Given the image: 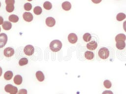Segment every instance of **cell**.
<instances>
[{"label":"cell","instance_id":"6da1fadb","mask_svg":"<svg viewBox=\"0 0 126 94\" xmlns=\"http://www.w3.org/2000/svg\"><path fill=\"white\" fill-rule=\"evenodd\" d=\"M49 47L52 51L57 52L60 50L62 48V43L59 40H54L50 43Z\"/></svg>","mask_w":126,"mask_h":94},{"label":"cell","instance_id":"7a4b0ae2","mask_svg":"<svg viewBox=\"0 0 126 94\" xmlns=\"http://www.w3.org/2000/svg\"><path fill=\"white\" fill-rule=\"evenodd\" d=\"M98 54L100 58L106 59L109 57V51L106 47H101L99 49Z\"/></svg>","mask_w":126,"mask_h":94},{"label":"cell","instance_id":"3957f363","mask_svg":"<svg viewBox=\"0 0 126 94\" xmlns=\"http://www.w3.org/2000/svg\"><path fill=\"white\" fill-rule=\"evenodd\" d=\"M4 90L10 94H16L18 92L17 88L11 84H7L4 87Z\"/></svg>","mask_w":126,"mask_h":94},{"label":"cell","instance_id":"277c9868","mask_svg":"<svg viewBox=\"0 0 126 94\" xmlns=\"http://www.w3.org/2000/svg\"><path fill=\"white\" fill-rule=\"evenodd\" d=\"M34 51V48L33 46L28 45L25 46L24 49V52L25 54L28 56H31L32 55Z\"/></svg>","mask_w":126,"mask_h":94},{"label":"cell","instance_id":"5b68a950","mask_svg":"<svg viewBox=\"0 0 126 94\" xmlns=\"http://www.w3.org/2000/svg\"><path fill=\"white\" fill-rule=\"evenodd\" d=\"M7 41V36L6 34L2 33L0 34V48L3 47L6 45Z\"/></svg>","mask_w":126,"mask_h":94},{"label":"cell","instance_id":"8992f818","mask_svg":"<svg viewBox=\"0 0 126 94\" xmlns=\"http://www.w3.org/2000/svg\"><path fill=\"white\" fill-rule=\"evenodd\" d=\"M14 53V50L11 47H8L5 48L3 50V54L6 57H10L13 55Z\"/></svg>","mask_w":126,"mask_h":94},{"label":"cell","instance_id":"52a82bcc","mask_svg":"<svg viewBox=\"0 0 126 94\" xmlns=\"http://www.w3.org/2000/svg\"><path fill=\"white\" fill-rule=\"evenodd\" d=\"M23 18L25 21L30 22L33 20V15L30 12H26L23 14Z\"/></svg>","mask_w":126,"mask_h":94},{"label":"cell","instance_id":"ba28073f","mask_svg":"<svg viewBox=\"0 0 126 94\" xmlns=\"http://www.w3.org/2000/svg\"><path fill=\"white\" fill-rule=\"evenodd\" d=\"M45 23L46 25L49 27H53L56 24V21L55 19L51 17H49L46 19Z\"/></svg>","mask_w":126,"mask_h":94},{"label":"cell","instance_id":"9c48e42d","mask_svg":"<svg viewBox=\"0 0 126 94\" xmlns=\"http://www.w3.org/2000/svg\"><path fill=\"white\" fill-rule=\"evenodd\" d=\"M68 41L71 44H75L76 43L78 40V38L77 35L73 33H70L68 36Z\"/></svg>","mask_w":126,"mask_h":94},{"label":"cell","instance_id":"30bf717a","mask_svg":"<svg viewBox=\"0 0 126 94\" xmlns=\"http://www.w3.org/2000/svg\"><path fill=\"white\" fill-rule=\"evenodd\" d=\"M97 47V43L94 41H92L87 44V47L88 49L93 50L96 48Z\"/></svg>","mask_w":126,"mask_h":94},{"label":"cell","instance_id":"8fae6325","mask_svg":"<svg viewBox=\"0 0 126 94\" xmlns=\"http://www.w3.org/2000/svg\"><path fill=\"white\" fill-rule=\"evenodd\" d=\"M62 6L63 10H64L65 11H68L71 8V4L69 1H66L63 2L62 3Z\"/></svg>","mask_w":126,"mask_h":94},{"label":"cell","instance_id":"7c38bea8","mask_svg":"<svg viewBox=\"0 0 126 94\" xmlns=\"http://www.w3.org/2000/svg\"><path fill=\"white\" fill-rule=\"evenodd\" d=\"M13 81L15 84L19 85L21 84V83H22V81H23L22 77L20 75H16L15 76Z\"/></svg>","mask_w":126,"mask_h":94},{"label":"cell","instance_id":"4fadbf2b","mask_svg":"<svg viewBox=\"0 0 126 94\" xmlns=\"http://www.w3.org/2000/svg\"><path fill=\"white\" fill-rule=\"evenodd\" d=\"M2 27L5 30H9L12 27V24L8 21H4L2 24Z\"/></svg>","mask_w":126,"mask_h":94},{"label":"cell","instance_id":"5bb4252c","mask_svg":"<svg viewBox=\"0 0 126 94\" xmlns=\"http://www.w3.org/2000/svg\"><path fill=\"white\" fill-rule=\"evenodd\" d=\"M36 77L37 79L40 81V82H42L44 80V75L43 74V72L41 71H37L36 72Z\"/></svg>","mask_w":126,"mask_h":94},{"label":"cell","instance_id":"9a60e30c","mask_svg":"<svg viewBox=\"0 0 126 94\" xmlns=\"http://www.w3.org/2000/svg\"><path fill=\"white\" fill-rule=\"evenodd\" d=\"M126 40V36L124 34L120 33L116 35L115 37V41L116 42H118V41H125Z\"/></svg>","mask_w":126,"mask_h":94},{"label":"cell","instance_id":"2e32d148","mask_svg":"<svg viewBox=\"0 0 126 94\" xmlns=\"http://www.w3.org/2000/svg\"><path fill=\"white\" fill-rule=\"evenodd\" d=\"M116 47L118 49L120 50H122L125 47H126V43L125 42V41H118L116 42Z\"/></svg>","mask_w":126,"mask_h":94},{"label":"cell","instance_id":"e0dca14e","mask_svg":"<svg viewBox=\"0 0 126 94\" xmlns=\"http://www.w3.org/2000/svg\"><path fill=\"white\" fill-rule=\"evenodd\" d=\"M13 72L12 71L8 70L6 71L4 74V78L6 80H10L13 77Z\"/></svg>","mask_w":126,"mask_h":94},{"label":"cell","instance_id":"ac0fdd59","mask_svg":"<svg viewBox=\"0 0 126 94\" xmlns=\"http://www.w3.org/2000/svg\"><path fill=\"white\" fill-rule=\"evenodd\" d=\"M85 57L88 60H92L94 57V54L92 51H87L85 53Z\"/></svg>","mask_w":126,"mask_h":94},{"label":"cell","instance_id":"d6986e66","mask_svg":"<svg viewBox=\"0 0 126 94\" xmlns=\"http://www.w3.org/2000/svg\"><path fill=\"white\" fill-rule=\"evenodd\" d=\"M8 19H9V21L11 22L16 23L19 21V17L16 15L12 14L9 16Z\"/></svg>","mask_w":126,"mask_h":94},{"label":"cell","instance_id":"ffe728a7","mask_svg":"<svg viewBox=\"0 0 126 94\" xmlns=\"http://www.w3.org/2000/svg\"><path fill=\"white\" fill-rule=\"evenodd\" d=\"M126 17V15L125 14L123 13H119L117 15L116 19L118 21H122L124 20Z\"/></svg>","mask_w":126,"mask_h":94},{"label":"cell","instance_id":"44dd1931","mask_svg":"<svg viewBox=\"0 0 126 94\" xmlns=\"http://www.w3.org/2000/svg\"><path fill=\"white\" fill-rule=\"evenodd\" d=\"M28 63V60L27 58H22L19 61V65L21 66L26 65Z\"/></svg>","mask_w":126,"mask_h":94},{"label":"cell","instance_id":"7402d4cb","mask_svg":"<svg viewBox=\"0 0 126 94\" xmlns=\"http://www.w3.org/2000/svg\"><path fill=\"white\" fill-rule=\"evenodd\" d=\"M43 7L46 10H50L52 8V5L50 2L46 1L43 3Z\"/></svg>","mask_w":126,"mask_h":94},{"label":"cell","instance_id":"603a6c76","mask_svg":"<svg viewBox=\"0 0 126 94\" xmlns=\"http://www.w3.org/2000/svg\"><path fill=\"white\" fill-rule=\"evenodd\" d=\"M6 10L9 12L11 13L12 12L14 9V6L13 4H6Z\"/></svg>","mask_w":126,"mask_h":94},{"label":"cell","instance_id":"cb8c5ba5","mask_svg":"<svg viewBox=\"0 0 126 94\" xmlns=\"http://www.w3.org/2000/svg\"><path fill=\"white\" fill-rule=\"evenodd\" d=\"M42 10L41 7L37 6H35L33 9V12L36 15H40L42 13Z\"/></svg>","mask_w":126,"mask_h":94},{"label":"cell","instance_id":"d4e9b609","mask_svg":"<svg viewBox=\"0 0 126 94\" xmlns=\"http://www.w3.org/2000/svg\"><path fill=\"white\" fill-rule=\"evenodd\" d=\"M83 40L85 41V42H89L91 40V35L90 33H86L83 35Z\"/></svg>","mask_w":126,"mask_h":94},{"label":"cell","instance_id":"484cf974","mask_svg":"<svg viewBox=\"0 0 126 94\" xmlns=\"http://www.w3.org/2000/svg\"><path fill=\"white\" fill-rule=\"evenodd\" d=\"M103 85H104V87L107 89L110 88L111 87V86H112L111 82L109 80H105L103 82Z\"/></svg>","mask_w":126,"mask_h":94},{"label":"cell","instance_id":"4316f807","mask_svg":"<svg viewBox=\"0 0 126 94\" xmlns=\"http://www.w3.org/2000/svg\"><path fill=\"white\" fill-rule=\"evenodd\" d=\"M24 9H25V10L30 11L32 9V4L30 3H26L24 4Z\"/></svg>","mask_w":126,"mask_h":94},{"label":"cell","instance_id":"83f0119b","mask_svg":"<svg viewBox=\"0 0 126 94\" xmlns=\"http://www.w3.org/2000/svg\"><path fill=\"white\" fill-rule=\"evenodd\" d=\"M17 94H27V90L25 89H22L19 91Z\"/></svg>","mask_w":126,"mask_h":94},{"label":"cell","instance_id":"f1b7e54d","mask_svg":"<svg viewBox=\"0 0 126 94\" xmlns=\"http://www.w3.org/2000/svg\"><path fill=\"white\" fill-rule=\"evenodd\" d=\"M6 4H14L15 3V0H5Z\"/></svg>","mask_w":126,"mask_h":94},{"label":"cell","instance_id":"f546056e","mask_svg":"<svg viewBox=\"0 0 126 94\" xmlns=\"http://www.w3.org/2000/svg\"><path fill=\"white\" fill-rule=\"evenodd\" d=\"M102 94H113V93L111 91H104Z\"/></svg>","mask_w":126,"mask_h":94},{"label":"cell","instance_id":"4dcf8cb0","mask_svg":"<svg viewBox=\"0 0 126 94\" xmlns=\"http://www.w3.org/2000/svg\"><path fill=\"white\" fill-rule=\"evenodd\" d=\"M102 0H92L93 2L94 3H98L101 1Z\"/></svg>","mask_w":126,"mask_h":94},{"label":"cell","instance_id":"1f68e13d","mask_svg":"<svg viewBox=\"0 0 126 94\" xmlns=\"http://www.w3.org/2000/svg\"><path fill=\"white\" fill-rule=\"evenodd\" d=\"M123 27H124V29L126 32V21H125L123 23Z\"/></svg>","mask_w":126,"mask_h":94},{"label":"cell","instance_id":"d6a6232c","mask_svg":"<svg viewBox=\"0 0 126 94\" xmlns=\"http://www.w3.org/2000/svg\"><path fill=\"white\" fill-rule=\"evenodd\" d=\"M3 23V19L1 16H0V25L2 24Z\"/></svg>","mask_w":126,"mask_h":94},{"label":"cell","instance_id":"836d02e7","mask_svg":"<svg viewBox=\"0 0 126 94\" xmlns=\"http://www.w3.org/2000/svg\"><path fill=\"white\" fill-rule=\"evenodd\" d=\"M2 70L1 68L0 67V76L1 75V74H2Z\"/></svg>","mask_w":126,"mask_h":94},{"label":"cell","instance_id":"e575fe53","mask_svg":"<svg viewBox=\"0 0 126 94\" xmlns=\"http://www.w3.org/2000/svg\"><path fill=\"white\" fill-rule=\"evenodd\" d=\"M28 0V1H32V0Z\"/></svg>","mask_w":126,"mask_h":94},{"label":"cell","instance_id":"d590c367","mask_svg":"<svg viewBox=\"0 0 126 94\" xmlns=\"http://www.w3.org/2000/svg\"><path fill=\"white\" fill-rule=\"evenodd\" d=\"M0 6H1V3H0Z\"/></svg>","mask_w":126,"mask_h":94},{"label":"cell","instance_id":"8d00e7d4","mask_svg":"<svg viewBox=\"0 0 126 94\" xmlns=\"http://www.w3.org/2000/svg\"><path fill=\"white\" fill-rule=\"evenodd\" d=\"M0 30H1V28H0Z\"/></svg>","mask_w":126,"mask_h":94}]
</instances>
